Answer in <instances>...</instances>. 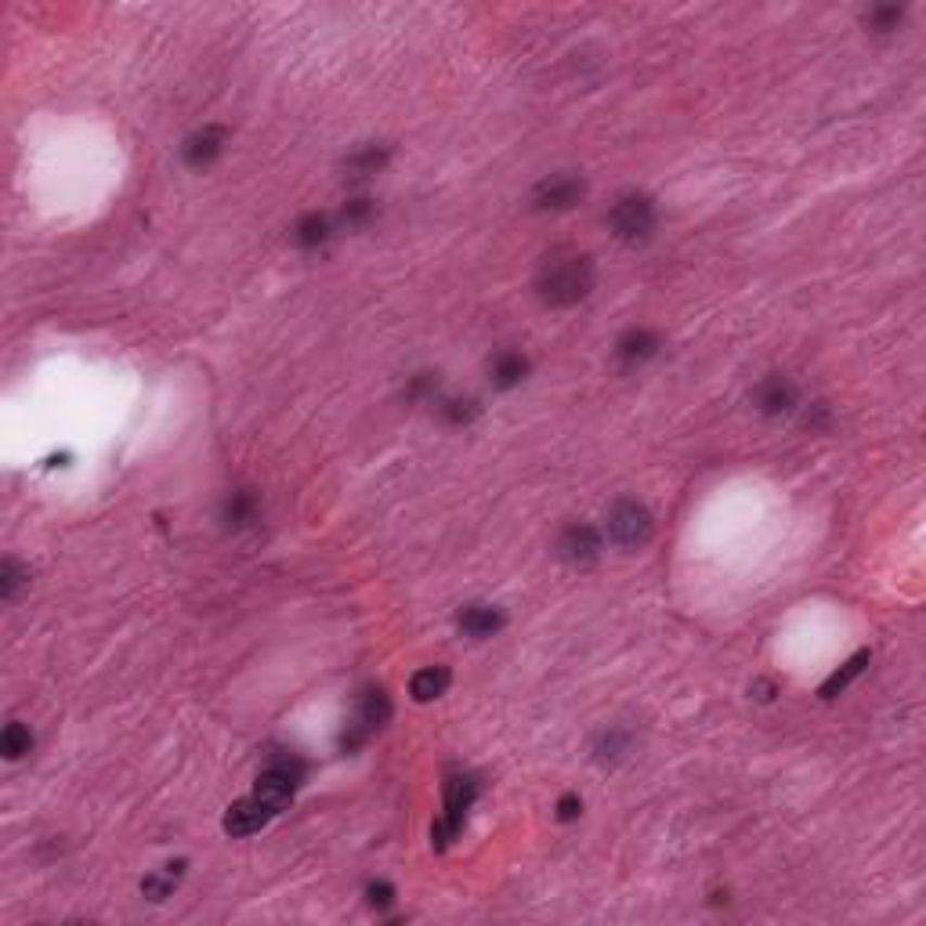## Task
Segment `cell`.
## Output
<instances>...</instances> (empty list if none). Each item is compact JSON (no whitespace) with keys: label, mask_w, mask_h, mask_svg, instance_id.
Masks as SVG:
<instances>
[{"label":"cell","mask_w":926,"mask_h":926,"mask_svg":"<svg viewBox=\"0 0 926 926\" xmlns=\"http://www.w3.org/2000/svg\"><path fill=\"white\" fill-rule=\"evenodd\" d=\"M261 518V497H257V489L250 486H240V489H229L221 500V525L232 532H243L250 529V525Z\"/></svg>","instance_id":"5bb4252c"},{"label":"cell","mask_w":926,"mask_h":926,"mask_svg":"<svg viewBox=\"0 0 926 926\" xmlns=\"http://www.w3.org/2000/svg\"><path fill=\"white\" fill-rule=\"evenodd\" d=\"M387 159H391V145H381V142L359 145L355 153H348V159H344V175L351 181H365V178L381 175L387 167Z\"/></svg>","instance_id":"e0dca14e"},{"label":"cell","mask_w":926,"mask_h":926,"mask_svg":"<svg viewBox=\"0 0 926 926\" xmlns=\"http://www.w3.org/2000/svg\"><path fill=\"white\" fill-rule=\"evenodd\" d=\"M449 684H452L449 666H424L409 681V695H413V703H435V698L449 692Z\"/></svg>","instance_id":"ac0fdd59"},{"label":"cell","mask_w":926,"mask_h":926,"mask_svg":"<svg viewBox=\"0 0 926 926\" xmlns=\"http://www.w3.org/2000/svg\"><path fill=\"white\" fill-rule=\"evenodd\" d=\"M601 546H605V540H601V532L594 529V525H587V522H573V525H565V529L557 532V540H554V554L562 557L565 565H573V568H587V565H594L597 557H601Z\"/></svg>","instance_id":"ba28073f"},{"label":"cell","mask_w":926,"mask_h":926,"mask_svg":"<svg viewBox=\"0 0 926 926\" xmlns=\"http://www.w3.org/2000/svg\"><path fill=\"white\" fill-rule=\"evenodd\" d=\"M503 627H507V616H503V608L489 605V601H471V605H463L456 612V630L471 641L497 638Z\"/></svg>","instance_id":"7c38bea8"},{"label":"cell","mask_w":926,"mask_h":926,"mask_svg":"<svg viewBox=\"0 0 926 926\" xmlns=\"http://www.w3.org/2000/svg\"><path fill=\"white\" fill-rule=\"evenodd\" d=\"M0 753H4L8 760H23L26 753H34V731H29L23 720H12V724L4 728V735H0Z\"/></svg>","instance_id":"603a6c76"},{"label":"cell","mask_w":926,"mask_h":926,"mask_svg":"<svg viewBox=\"0 0 926 926\" xmlns=\"http://www.w3.org/2000/svg\"><path fill=\"white\" fill-rule=\"evenodd\" d=\"M630 746H633V735L627 728H605L594 738V760L597 763H619L630 753Z\"/></svg>","instance_id":"7402d4cb"},{"label":"cell","mask_w":926,"mask_h":926,"mask_svg":"<svg viewBox=\"0 0 926 926\" xmlns=\"http://www.w3.org/2000/svg\"><path fill=\"white\" fill-rule=\"evenodd\" d=\"M655 536V518L641 500H616L608 511V540L622 551H638Z\"/></svg>","instance_id":"8992f818"},{"label":"cell","mask_w":926,"mask_h":926,"mask_svg":"<svg viewBox=\"0 0 926 926\" xmlns=\"http://www.w3.org/2000/svg\"><path fill=\"white\" fill-rule=\"evenodd\" d=\"M594 283H597L594 257L579 250H554L543 257L540 272H536V297L546 308H573L590 297Z\"/></svg>","instance_id":"6da1fadb"},{"label":"cell","mask_w":926,"mask_h":926,"mask_svg":"<svg viewBox=\"0 0 926 926\" xmlns=\"http://www.w3.org/2000/svg\"><path fill=\"white\" fill-rule=\"evenodd\" d=\"M583 196H587V181L576 170H554L543 181H536V189L529 192V207L540 214H562L573 210Z\"/></svg>","instance_id":"52a82bcc"},{"label":"cell","mask_w":926,"mask_h":926,"mask_svg":"<svg viewBox=\"0 0 926 926\" xmlns=\"http://www.w3.org/2000/svg\"><path fill=\"white\" fill-rule=\"evenodd\" d=\"M441 796H446V807H441L438 822L430 825V847L435 850H446L452 839L463 833L471 807H475V800L481 796V779L478 774H467V771L452 774V779L446 782V789H441Z\"/></svg>","instance_id":"7a4b0ae2"},{"label":"cell","mask_w":926,"mask_h":926,"mask_svg":"<svg viewBox=\"0 0 926 926\" xmlns=\"http://www.w3.org/2000/svg\"><path fill=\"white\" fill-rule=\"evenodd\" d=\"M659 351H663V337L652 326H630L627 333H619L616 348H612L619 370H641V365H648Z\"/></svg>","instance_id":"8fae6325"},{"label":"cell","mask_w":926,"mask_h":926,"mask_svg":"<svg viewBox=\"0 0 926 926\" xmlns=\"http://www.w3.org/2000/svg\"><path fill=\"white\" fill-rule=\"evenodd\" d=\"M486 373H489V384L497 387V391H514V387L532 373V362H529V355L518 351V348H500L489 359Z\"/></svg>","instance_id":"9a60e30c"},{"label":"cell","mask_w":926,"mask_h":926,"mask_svg":"<svg viewBox=\"0 0 926 926\" xmlns=\"http://www.w3.org/2000/svg\"><path fill=\"white\" fill-rule=\"evenodd\" d=\"M272 811H268V807L257 800V796L250 793V796H243V800H235L229 811H224V818H221V828L229 836H235V839H243V836H254V833H261V828L272 822Z\"/></svg>","instance_id":"4fadbf2b"},{"label":"cell","mask_w":926,"mask_h":926,"mask_svg":"<svg viewBox=\"0 0 926 926\" xmlns=\"http://www.w3.org/2000/svg\"><path fill=\"white\" fill-rule=\"evenodd\" d=\"M395 898H398L395 883H387V879H373V883H365V904H370V909H376V912L391 909Z\"/></svg>","instance_id":"83f0119b"},{"label":"cell","mask_w":926,"mask_h":926,"mask_svg":"<svg viewBox=\"0 0 926 926\" xmlns=\"http://www.w3.org/2000/svg\"><path fill=\"white\" fill-rule=\"evenodd\" d=\"M803 424L811 427V430H825L828 424H833V413H828V406H825V402H814L811 409H807Z\"/></svg>","instance_id":"f546056e"},{"label":"cell","mask_w":926,"mask_h":926,"mask_svg":"<svg viewBox=\"0 0 926 926\" xmlns=\"http://www.w3.org/2000/svg\"><path fill=\"white\" fill-rule=\"evenodd\" d=\"M435 413H438L441 424L467 427V424H475V420L481 416V402H478V398H460V395H438L435 398Z\"/></svg>","instance_id":"44dd1931"},{"label":"cell","mask_w":926,"mask_h":926,"mask_svg":"<svg viewBox=\"0 0 926 926\" xmlns=\"http://www.w3.org/2000/svg\"><path fill=\"white\" fill-rule=\"evenodd\" d=\"M869 663H872V652H865V648L854 652L844 666H839V670H833V673L825 677V684L818 687V695H822V698H836V695H844L847 687L854 684L858 677L869 670Z\"/></svg>","instance_id":"ffe728a7"},{"label":"cell","mask_w":926,"mask_h":926,"mask_svg":"<svg viewBox=\"0 0 926 926\" xmlns=\"http://www.w3.org/2000/svg\"><path fill=\"white\" fill-rule=\"evenodd\" d=\"M579 814H583V800H579L576 793H565L562 800L554 803V818H557V822L568 825V822H576Z\"/></svg>","instance_id":"f1b7e54d"},{"label":"cell","mask_w":926,"mask_h":926,"mask_svg":"<svg viewBox=\"0 0 926 926\" xmlns=\"http://www.w3.org/2000/svg\"><path fill=\"white\" fill-rule=\"evenodd\" d=\"M373 218H376V203L370 196H355V200H348L340 207L337 224H340V229H365V224H370Z\"/></svg>","instance_id":"cb8c5ba5"},{"label":"cell","mask_w":926,"mask_h":926,"mask_svg":"<svg viewBox=\"0 0 926 926\" xmlns=\"http://www.w3.org/2000/svg\"><path fill=\"white\" fill-rule=\"evenodd\" d=\"M655 224H659V210H655V200L644 196V192H627L608 210V232L627 246L648 243L655 235Z\"/></svg>","instance_id":"277c9868"},{"label":"cell","mask_w":926,"mask_h":926,"mask_svg":"<svg viewBox=\"0 0 926 926\" xmlns=\"http://www.w3.org/2000/svg\"><path fill=\"white\" fill-rule=\"evenodd\" d=\"M406 402H416V406H435L438 398V373H413L406 381Z\"/></svg>","instance_id":"484cf974"},{"label":"cell","mask_w":926,"mask_h":926,"mask_svg":"<svg viewBox=\"0 0 926 926\" xmlns=\"http://www.w3.org/2000/svg\"><path fill=\"white\" fill-rule=\"evenodd\" d=\"M26 587H29V568L18 565L15 557H8V562L0 565V597L15 601Z\"/></svg>","instance_id":"d4e9b609"},{"label":"cell","mask_w":926,"mask_h":926,"mask_svg":"<svg viewBox=\"0 0 926 926\" xmlns=\"http://www.w3.org/2000/svg\"><path fill=\"white\" fill-rule=\"evenodd\" d=\"M901 18H904V8L898 4H872L861 23H865L872 34H890V29L901 26Z\"/></svg>","instance_id":"4316f807"},{"label":"cell","mask_w":926,"mask_h":926,"mask_svg":"<svg viewBox=\"0 0 926 926\" xmlns=\"http://www.w3.org/2000/svg\"><path fill=\"white\" fill-rule=\"evenodd\" d=\"M337 232H340L337 218H330V214H322V210H308L294 221L290 240H294L297 250H322Z\"/></svg>","instance_id":"2e32d148"},{"label":"cell","mask_w":926,"mask_h":926,"mask_svg":"<svg viewBox=\"0 0 926 926\" xmlns=\"http://www.w3.org/2000/svg\"><path fill=\"white\" fill-rule=\"evenodd\" d=\"M305 774H308V768H305V760H300V757H275L261 774H257L254 796L272 814H283L286 807L294 803V796L300 789V782H305Z\"/></svg>","instance_id":"5b68a950"},{"label":"cell","mask_w":926,"mask_h":926,"mask_svg":"<svg viewBox=\"0 0 926 926\" xmlns=\"http://www.w3.org/2000/svg\"><path fill=\"white\" fill-rule=\"evenodd\" d=\"M387 720H391V698H387L384 687H365V692L355 695L351 717L344 720L340 749L344 753H359L365 742H370L376 731L387 724Z\"/></svg>","instance_id":"3957f363"},{"label":"cell","mask_w":926,"mask_h":926,"mask_svg":"<svg viewBox=\"0 0 926 926\" xmlns=\"http://www.w3.org/2000/svg\"><path fill=\"white\" fill-rule=\"evenodd\" d=\"M185 869H189L185 858H181V861H167L164 869L149 872V876L142 879V893H145L149 901H167L170 893L181 887V879H185Z\"/></svg>","instance_id":"d6986e66"},{"label":"cell","mask_w":926,"mask_h":926,"mask_svg":"<svg viewBox=\"0 0 926 926\" xmlns=\"http://www.w3.org/2000/svg\"><path fill=\"white\" fill-rule=\"evenodd\" d=\"M749 692H757V698H760V703H771V695H774V684H771V681H757V684L749 687Z\"/></svg>","instance_id":"4dcf8cb0"},{"label":"cell","mask_w":926,"mask_h":926,"mask_svg":"<svg viewBox=\"0 0 926 926\" xmlns=\"http://www.w3.org/2000/svg\"><path fill=\"white\" fill-rule=\"evenodd\" d=\"M224 145H229V131L221 124H203L200 131H192L185 142H181V164L192 170H207L214 159H221Z\"/></svg>","instance_id":"30bf717a"},{"label":"cell","mask_w":926,"mask_h":926,"mask_svg":"<svg viewBox=\"0 0 926 926\" xmlns=\"http://www.w3.org/2000/svg\"><path fill=\"white\" fill-rule=\"evenodd\" d=\"M796 406H800V387L785 373H768L753 387V409L763 416H789Z\"/></svg>","instance_id":"9c48e42d"}]
</instances>
